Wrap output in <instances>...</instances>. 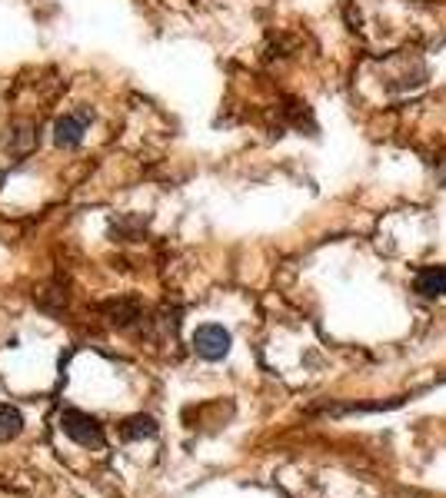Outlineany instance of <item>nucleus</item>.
I'll list each match as a JSON object with an SVG mask.
<instances>
[{
  "mask_svg": "<svg viewBox=\"0 0 446 498\" xmlns=\"http://www.w3.org/2000/svg\"><path fill=\"white\" fill-rule=\"evenodd\" d=\"M61 428H63V436L73 438L77 446L104 448V428H100V422H97L94 416L81 412V409H67L61 416Z\"/></svg>",
  "mask_w": 446,
  "mask_h": 498,
  "instance_id": "nucleus-1",
  "label": "nucleus"
},
{
  "mask_svg": "<svg viewBox=\"0 0 446 498\" xmlns=\"http://www.w3.org/2000/svg\"><path fill=\"white\" fill-rule=\"evenodd\" d=\"M194 352L200 359H207V362H220L230 352V333L217 323L200 325L197 333H194Z\"/></svg>",
  "mask_w": 446,
  "mask_h": 498,
  "instance_id": "nucleus-2",
  "label": "nucleus"
},
{
  "mask_svg": "<svg viewBox=\"0 0 446 498\" xmlns=\"http://www.w3.org/2000/svg\"><path fill=\"white\" fill-rule=\"evenodd\" d=\"M41 143V127L31 120H21V123H11L7 133L0 136V150L11 153V156H27Z\"/></svg>",
  "mask_w": 446,
  "mask_h": 498,
  "instance_id": "nucleus-3",
  "label": "nucleus"
},
{
  "mask_svg": "<svg viewBox=\"0 0 446 498\" xmlns=\"http://www.w3.org/2000/svg\"><path fill=\"white\" fill-rule=\"evenodd\" d=\"M87 117H90V110L61 117V120L53 123V143H57L61 150H77L83 143V133H87Z\"/></svg>",
  "mask_w": 446,
  "mask_h": 498,
  "instance_id": "nucleus-4",
  "label": "nucleus"
},
{
  "mask_svg": "<svg viewBox=\"0 0 446 498\" xmlns=\"http://www.w3.org/2000/svg\"><path fill=\"white\" fill-rule=\"evenodd\" d=\"M416 293L433 299V296H443L446 293V266H426L423 273L416 276Z\"/></svg>",
  "mask_w": 446,
  "mask_h": 498,
  "instance_id": "nucleus-5",
  "label": "nucleus"
},
{
  "mask_svg": "<svg viewBox=\"0 0 446 498\" xmlns=\"http://www.w3.org/2000/svg\"><path fill=\"white\" fill-rule=\"evenodd\" d=\"M107 315L114 325H130L134 319H140V303L137 299H117V303H107Z\"/></svg>",
  "mask_w": 446,
  "mask_h": 498,
  "instance_id": "nucleus-6",
  "label": "nucleus"
},
{
  "mask_svg": "<svg viewBox=\"0 0 446 498\" xmlns=\"http://www.w3.org/2000/svg\"><path fill=\"white\" fill-rule=\"evenodd\" d=\"M24 428V416L14 406L0 402V442H11V438L21 436Z\"/></svg>",
  "mask_w": 446,
  "mask_h": 498,
  "instance_id": "nucleus-7",
  "label": "nucleus"
},
{
  "mask_svg": "<svg viewBox=\"0 0 446 498\" xmlns=\"http://www.w3.org/2000/svg\"><path fill=\"white\" fill-rule=\"evenodd\" d=\"M124 438H130V442H137V438H154L157 436V422L150 416H134L124 422Z\"/></svg>",
  "mask_w": 446,
  "mask_h": 498,
  "instance_id": "nucleus-8",
  "label": "nucleus"
}]
</instances>
